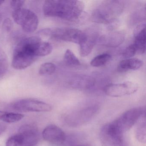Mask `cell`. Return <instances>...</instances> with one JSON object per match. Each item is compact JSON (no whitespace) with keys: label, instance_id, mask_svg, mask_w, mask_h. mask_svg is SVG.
Segmentation results:
<instances>
[{"label":"cell","instance_id":"obj_1","mask_svg":"<svg viewBox=\"0 0 146 146\" xmlns=\"http://www.w3.org/2000/svg\"><path fill=\"white\" fill-rule=\"evenodd\" d=\"M84 8V3L80 1L48 0L44 2L43 11L47 17L73 21L82 16Z\"/></svg>","mask_w":146,"mask_h":146},{"label":"cell","instance_id":"obj_2","mask_svg":"<svg viewBox=\"0 0 146 146\" xmlns=\"http://www.w3.org/2000/svg\"><path fill=\"white\" fill-rule=\"evenodd\" d=\"M123 3L119 1H107L94 11L92 19L96 23L110 24L117 19L123 12Z\"/></svg>","mask_w":146,"mask_h":146},{"label":"cell","instance_id":"obj_3","mask_svg":"<svg viewBox=\"0 0 146 146\" xmlns=\"http://www.w3.org/2000/svg\"><path fill=\"white\" fill-rule=\"evenodd\" d=\"M40 35L80 45L85 40L87 34L74 28H55L44 29L38 32Z\"/></svg>","mask_w":146,"mask_h":146},{"label":"cell","instance_id":"obj_4","mask_svg":"<svg viewBox=\"0 0 146 146\" xmlns=\"http://www.w3.org/2000/svg\"><path fill=\"white\" fill-rule=\"evenodd\" d=\"M99 109L100 107L96 105L82 108L67 114L64 121L70 127H79L91 121L97 114Z\"/></svg>","mask_w":146,"mask_h":146},{"label":"cell","instance_id":"obj_5","mask_svg":"<svg viewBox=\"0 0 146 146\" xmlns=\"http://www.w3.org/2000/svg\"><path fill=\"white\" fill-rule=\"evenodd\" d=\"M100 138L105 146H129L124 133L117 129L113 121L102 126Z\"/></svg>","mask_w":146,"mask_h":146},{"label":"cell","instance_id":"obj_6","mask_svg":"<svg viewBox=\"0 0 146 146\" xmlns=\"http://www.w3.org/2000/svg\"><path fill=\"white\" fill-rule=\"evenodd\" d=\"M12 17L15 23L22 26L23 30L33 33L37 29L39 19L37 15L31 10L22 8L13 11Z\"/></svg>","mask_w":146,"mask_h":146},{"label":"cell","instance_id":"obj_7","mask_svg":"<svg viewBox=\"0 0 146 146\" xmlns=\"http://www.w3.org/2000/svg\"><path fill=\"white\" fill-rule=\"evenodd\" d=\"M145 112L143 108H131L126 111L113 121L116 127L123 133L129 131L138 121Z\"/></svg>","mask_w":146,"mask_h":146},{"label":"cell","instance_id":"obj_8","mask_svg":"<svg viewBox=\"0 0 146 146\" xmlns=\"http://www.w3.org/2000/svg\"><path fill=\"white\" fill-rule=\"evenodd\" d=\"M13 110L21 112H49L52 107L48 103L33 99H22L12 104Z\"/></svg>","mask_w":146,"mask_h":146},{"label":"cell","instance_id":"obj_9","mask_svg":"<svg viewBox=\"0 0 146 146\" xmlns=\"http://www.w3.org/2000/svg\"><path fill=\"white\" fill-rule=\"evenodd\" d=\"M139 89L136 83L128 81L121 83L111 84L104 89L107 95L113 97H122L136 93Z\"/></svg>","mask_w":146,"mask_h":146},{"label":"cell","instance_id":"obj_10","mask_svg":"<svg viewBox=\"0 0 146 146\" xmlns=\"http://www.w3.org/2000/svg\"><path fill=\"white\" fill-rule=\"evenodd\" d=\"M37 58L33 53L30 51L15 47L12 65L16 70H23L30 66Z\"/></svg>","mask_w":146,"mask_h":146},{"label":"cell","instance_id":"obj_11","mask_svg":"<svg viewBox=\"0 0 146 146\" xmlns=\"http://www.w3.org/2000/svg\"><path fill=\"white\" fill-rule=\"evenodd\" d=\"M42 136L46 141L58 146L64 145L66 137L61 128L53 124L49 125L44 129Z\"/></svg>","mask_w":146,"mask_h":146},{"label":"cell","instance_id":"obj_12","mask_svg":"<svg viewBox=\"0 0 146 146\" xmlns=\"http://www.w3.org/2000/svg\"><path fill=\"white\" fill-rule=\"evenodd\" d=\"M17 134L22 139L23 146H35L40 140V133L38 129L31 125H22Z\"/></svg>","mask_w":146,"mask_h":146},{"label":"cell","instance_id":"obj_13","mask_svg":"<svg viewBox=\"0 0 146 146\" xmlns=\"http://www.w3.org/2000/svg\"><path fill=\"white\" fill-rule=\"evenodd\" d=\"M125 35L122 31H116L102 36L99 41L102 45L108 47L115 48L121 45L124 40Z\"/></svg>","mask_w":146,"mask_h":146},{"label":"cell","instance_id":"obj_14","mask_svg":"<svg viewBox=\"0 0 146 146\" xmlns=\"http://www.w3.org/2000/svg\"><path fill=\"white\" fill-rule=\"evenodd\" d=\"M137 50V53L143 54L146 51V31L145 25L139 26L135 35L133 43Z\"/></svg>","mask_w":146,"mask_h":146},{"label":"cell","instance_id":"obj_15","mask_svg":"<svg viewBox=\"0 0 146 146\" xmlns=\"http://www.w3.org/2000/svg\"><path fill=\"white\" fill-rule=\"evenodd\" d=\"M86 34L87 36L85 40L79 45L80 55L83 57L88 56L91 53L98 38L96 33Z\"/></svg>","mask_w":146,"mask_h":146},{"label":"cell","instance_id":"obj_16","mask_svg":"<svg viewBox=\"0 0 146 146\" xmlns=\"http://www.w3.org/2000/svg\"><path fill=\"white\" fill-rule=\"evenodd\" d=\"M143 62L141 60L135 58L125 59L120 61L118 65L117 70L120 72L129 70H136L142 66Z\"/></svg>","mask_w":146,"mask_h":146},{"label":"cell","instance_id":"obj_17","mask_svg":"<svg viewBox=\"0 0 146 146\" xmlns=\"http://www.w3.org/2000/svg\"><path fill=\"white\" fill-rule=\"evenodd\" d=\"M94 78L88 76H82L74 79L70 82L73 88L80 90H88L94 85Z\"/></svg>","mask_w":146,"mask_h":146},{"label":"cell","instance_id":"obj_18","mask_svg":"<svg viewBox=\"0 0 146 146\" xmlns=\"http://www.w3.org/2000/svg\"><path fill=\"white\" fill-rule=\"evenodd\" d=\"M53 50L52 44L47 42L42 41L36 51V57H44L50 54Z\"/></svg>","mask_w":146,"mask_h":146},{"label":"cell","instance_id":"obj_19","mask_svg":"<svg viewBox=\"0 0 146 146\" xmlns=\"http://www.w3.org/2000/svg\"><path fill=\"white\" fill-rule=\"evenodd\" d=\"M145 119L141 121L137 127L135 136L137 140L141 143H145L146 141V126Z\"/></svg>","mask_w":146,"mask_h":146},{"label":"cell","instance_id":"obj_20","mask_svg":"<svg viewBox=\"0 0 146 146\" xmlns=\"http://www.w3.org/2000/svg\"><path fill=\"white\" fill-rule=\"evenodd\" d=\"M111 58L108 54H102L94 58L90 62V65L93 67H98L106 64Z\"/></svg>","mask_w":146,"mask_h":146},{"label":"cell","instance_id":"obj_21","mask_svg":"<svg viewBox=\"0 0 146 146\" xmlns=\"http://www.w3.org/2000/svg\"><path fill=\"white\" fill-rule=\"evenodd\" d=\"M64 60L67 65L72 66H76L81 64L78 58H77L71 50L69 49H67L65 53Z\"/></svg>","mask_w":146,"mask_h":146},{"label":"cell","instance_id":"obj_22","mask_svg":"<svg viewBox=\"0 0 146 146\" xmlns=\"http://www.w3.org/2000/svg\"><path fill=\"white\" fill-rule=\"evenodd\" d=\"M24 117V115L21 113L5 112L2 116L1 120L5 123H11L20 121Z\"/></svg>","mask_w":146,"mask_h":146},{"label":"cell","instance_id":"obj_23","mask_svg":"<svg viewBox=\"0 0 146 146\" xmlns=\"http://www.w3.org/2000/svg\"><path fill=\"white\" fill-rule=\"evenodd\" d=\"M56 66L53 63L47 62L42 64L39 69V74L42 76L51 75L56 71Z\"/></svg>","mask_w":146,"mask_h":146},{"label":"cell","instance_id":"obj_24","mask_svg":"<svg viewBox=\"0 0 146 146\" xmlns=\"http://www.w3.org/2000/svg\"><path fill=\"white\" fill-rule=\"evenodd\" d=\"M8 67L7 56L5 52L0 48V77L7 72Z\"/></svg>","mask_w":146,"mask_h":146},{"label":"cell","instance_id":"obj_25","mask_svg":"<svg viewBox=\"0 0 146 146\" xmlns=\"http://www.w3.org/2000/svg\"><path fill=\"white\" fill-rule=\"evenodd\" d=\"M6 146H23V141L20 136L17 133L7 139Z\"/></svg>","mask_w":146,"mask_h":146},{"label":"cell","instance_id":"obj_26","mask_svg":"<svg viewBox=\"0 0 146 146\" xmlns=\"http://www.w3.org/2000/svg\"><path fill=\"white\" fill-rule=\"evenodd\" d=\"M137 50L134 44H132L126 48L123 53V56L125 59L131 58L136 54Z\"/></svg>","mask_w":146,"mask_h":146},{"label":"cell","instance_id":"obj_27","mask_svg":"<svg viewBox=\"0 0 146 146\" xmlns=\"http://www.w3.org/2000/svg\"><path fill=\"white\" fill-rule=\"evenodd\" d=\"M25 3L24 1H11L10 2L11 7L13 9V11L18 10L20 8H23V6Z\"/></svg>","mask_w":146,"mask_h":146},{"label":"cell","instance_id":"obj_28","mask_svg":"<svg viewBox=\"0 0 146 146\" xmlns=\"http://www.w3.org/2000/svg\"><path fill=\"white\" fill-rule=\"evenodd\" d=\"M3 28L4 30L7 32H9L13 28V23L10 19L7 18L4 20L3 24Z\"/></svg>","mask_w":146,"mask_h":146},{"label":"cell","instance_id":"obj_29","mask_svg":"<svg viewBox=\"0 0 146 146\" xmlns=\"http://www.w3.org/2000/svg\"><path fill=\"white\" fill-rule=\"evenodd\" d=\"M7 128L6 124L5 123H0V135L4 133Z\"/></svg>","mask_w":146,"mask_h":146},{"label":"cell","instance_id":"obj_30","mask_svg":"<svg viewBox=\"0 0 146 146\" xmlns=\"http://www.w3.org/2000/svg\"><path fill=\"white\" fill-rule=\"evenodd\" d=\"M75 146H90V145H89L88 143H80V144H77V145H76Z\"/></svg>","mask_w":146,"mask_h":146},{"label":"cell","instance_id":"obj_31","mask_svg":"<svg viewBox=\"0 0 146 146\" xmlns=\"http://www.w3.org/2000/svg\"><path fill=\"white\" fill-rule=\"evenodd\" d=\"M5 112L3 111H0V120H1V119H2V116L4 115V113H5Z\"/></svg>","mask_w":146,"mask_h":146},{"label":"cell","instance_id":"obj_32","mask_svg":"<svg viewBox=\"0 0 146 146\" xmlns=\"http://www.w3.org/2000/svg\"><path fill=\"white\" fill-rule=\"evenodd\" d=\"M4 2H5V1H0V6H1V5H2Z\"/></svg>","mask_w":146,"mask_h":146}]
</instances>
